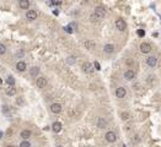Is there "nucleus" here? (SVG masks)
Here are the masks:
<instances>
[{
    "label": "nucleus",
    "mask_w": 161,
    "mask_h": 147,
    "mask_svg": "<svg viewBox=\"0 0 161 147\" xmlns=\"http://www.w3.org/2000/svg\"><path fill=\"white\" fill-rule=\"evenodd\" d=\"M114 25H116V28L118 31H121V32H123L127 28V23H126V21L123 18H117L116 22H114Z\"/></svg>",
    "instance_id": "f257e3e1"
},
{
    "label": "nucleus",
    "mask_w": 161,
    "mask_h": 147,
    "mask_svg": "<svg viewBox=\"0 0 161 147\" xmlns=\"http://www.w3.org/2000/svg\"><path fill=\"white\" fill-rule=\"evenodd\" d=\"M151 50H153V47H151L150 43L144 42V43L140 44V52H141V53H144V54H149Z\"/></svg>",
    "instance_id": "f03ea898"
},
{
    "label": "nucleus",
    "mask_w": 161,
    "mask_h": 147,
    "mask_svg": "<svg viewBox=\"0 0 161 147\" xmlns=\"http://www.w3.org/2000/svg\"><path fill=\"white\" fill-rule=\"evenodd\" d=\"M47 83H48V81H47V78H46L44 76H39V77L36 80V86H37L38 88H44V87L47 86Z\"/></svg>",
    "instance_id": "7ed1b4c3"
},
{
    "label": "nucleus",
    "mask_w": 161,
    "mask_h": 147,
    "mask_svg": "<svg viewBox=\"0 0 161 147\" xmlns=\"http://www.w3.org/2000/svg\"><path fill=\"white\" fill-rule=\"evenodd\" d=\"M82 71L86 74H92L95 71V69H94V65L91 64V63H89V61H85L84 64H82Z\"/></svg>",
    "instance_id": "20e7f679"
},
{
    "label": "nucleus",
    "mask_w": 161,
    "mask_h": 147,
    "mask_svg": "<svg viewBox=\"0 0 161 147\" xmlns=\"http://www.w3.org/2000/svg\"><path fill=\"white\" fill-rule=\"evenodd\" d=\"M105 139L107 140V142L112 144V142H114V141L117 140V135H116L114 131H108V132L105 135Z\"/></svg>",
    "instance_id": "39448f33"
},
{
    "label": "nucleus",
    "mask_w": 161,
    "mask_h": 147,
    "mask_svg": "<svg viewBox=\"0 0 161 147\" xmlns=\"http://www.w3.org/2000/svg\"><path fill=\"white\" fill-rule=\"evenodd\" d=\"M94 14L97 15L101 20H103V17L106 16V10L103 7H101V6H97L96 9H95V11H94Z\"/></svg>",
    "instance_id": "423d86ee"
},
{
    "label": "nucleus",
    "mask_w": 161,
    "mask_h": 147,
    "mask_svg": "<svg viewBox=\"0 0 161 147\" xmlns=\"http://www.w3.org/2000/svg\"><path fill=\"white\" fill-rule=\"evenodd\" d=\"M126 94H127V90H126L124 87H118V88L116 90V96H117V98H124Z\"/></svg>",
    "instance_id": "0eeeda50"
},
{
    "label": "nucleus",
    "mask_w": 161,
    "mask_h": 147,
    "mask_svg": "<svg viewBox=\"0 0 161 147\" xmlns=\"http://www.w3.org/2000/svg\"><path fill=\"white\" fill-rule=\"evenodd\" d=\"M26 18H27L28 21H34V20L37 18V12H36L34 10H27V12H26Z\"/></svg>",
    "instance_id": "6e6552de"
},
{
    "label": "nucleus",
    "mask_w": 161,
    "mask_h": 147,
    "mask_svg": "<svg viewBox=\"0 0 161 147\" xmlns=\"http://www.w3.org/2000/svg\"><path fill=\"white\" fill-rule=\"evenodd\" d=\"M84 47H85L86 49H89V50H94V49L96 48V44H95V42H94V40L87 39V40H85V42H84Z\"/></svg>",
    "instance_id": "1a4fd4ad"
},
{
    "label": "nucleus",
    "mask_w": 161,
    "mask_h": 147,
    "mask_svg": "<svg viewBox=\"0 0 161 147\" xmlns=\"http://www.w3.org/2000/svg\"><path fill=\"white\" fill-rule=\"evenodd\" d=\"M51 111L54 113V114H59V113L62 111V106H60L59 103H53V104L51 106Z\"/></svg>",
    "instance_id": "9d476101"
},
{
    "label": "nucleus",
    "mask_w": 161,
    "mask_h": 147,
    "mask_svg": "<svg viewBox=\"0 0 161 147\" xmlns=\"http://www.w3.org/2000/svg\"><path fill=\"white\" fill-rule=\"evenodd\" d=\"M146 64H148L150 68H154V66L158 64V59H156L155 56H149V58L146 59Z\"/></svg>",
    "instance_id": "9b49d317"
},
{
    "label": "nucleus",
    "mask_w": 161,
    "mask_h": 147,
    "mask_svg": "<svg viewBox=\"0 0 161 147\" xmlns=\"http://www.w3.org/2000/svg\"><path fill=\"white\" fill-rule=\"evenodd\" d=\"M134 77H135V73H134L133 70H130V69L124 73V78H126V80H129V81H130V80H133Z\"/></svg>",
    "instance_id": "f8f14e48"
},
{
    "label": "nucleus",
    "mask_w": 161,
    "mask_h": 147,
    "mask_svg": "<svg viewBox=\"0 0 161 147\" xmlns=\"http://www.w3.org/2000/svg\"><path fill=\"white\" fill-rule=\"evenodd\" d=\"M97 126L100 129H105L107 126V120L105 118H98V121H97Z\"/></svg>",
    "instance_id": "ddd939ff"
},
{
    "label": "nucleus",
    "mask_w": 161,
    "mask_h": 147,
    "mask_svg": "<svg viewBox=\"0 0 161 147\" xmlns=\"http://www.w3.org/2000/svg\"><path fill=\"white\" fill-rule=\"evenodd\" d=\"M103 50H105V53L111 54V53L114 52V45H113V44H106V45L103 47Z\"/></svg>",
    "instance_id": "4468645a"
},
{
    "label": "nucleus",
    "mask_w": 161,
    "mask_h": 147,
    "mask_svg": "<svg viewBox=\"0 0 161 147\" xmlns=\"http://www.w3.org/2000/svg\"><path fill=\"white\" fill-rule=\"evenodd\" d=\"M16 69L19 70V71H25L26 70V63L25 61H19L17 64H16Z\"/></svg>",
    "instance_id": "2eb2a0df"
},
{
    "label": "nucleus",
    "mask_w": 161,
    "mask_h": 147,
    "mask_svg": "<svg viewBox=\"0 0 161 147\" xmlns=\"http://www.w3.org/2000/svg\"><path fill=\"white\" fill-rule=\"evenodd\" d=\"M52 129H53V131H54V132H59V131L62 130V124H60L59 121H55V123H53Z\"/></svg>",
    "instance_id": "dca6fc26"
},
{
    "label": "nucleus",
    "mask_w": 161,
    "mask_h": 147,
    "mask_svg": "<svg viewBox=\"0 0 161 147\" xmlns=\"http://www.w3.org/2000/svg\"><path fill=\"white\" fill-rule=\"evenodd\" d=\"M5 93H6L7 96H10V97H11V96H15V94H16V88H15L14 86H10L9 88H6V92H5Z\"/></svg>",
    "instance_id": "f3484780"
},
{
    "label": "nucleus",
    "mask_w": 161,
    "mask_h": 147,
    "mask_svg": "<svg viewBox=\"0 0 161 147\" xmlns=\"http://www.w3.org/2000/svg\"><path fill=\"white\" fill-rule=\"evenodd\" d=\"M38 74H39V69H38L37 66H33V68L30 69V75H31L32 77H37Z\"/></svg>",
    "instance_id": "a211bd4d"
},
{
    "label": "nucleus",
    "mask_w": 161,
    "mask_h": 147,
    "mask_svg": "<svg viewBox=\"0 0 161 147\" xmlns=\"http://www.w3.org/2000/svg\"><path fill=\"white\" fill-rule=\"evenodd\" d=\"M21 137L25 139V140H27L28 137H31V131L30 130H22L21 131Z\"/></svg>",
    "instance_id": "6ab92c4d"
},
{
    "label": "nucleus",
    "mask_w": 161,
    "mask_h": 147,
    "mask_svg": "<svg viewBox=\"0 0 161 147\" xmlns=\"http://www.w3.org/2000/svg\"><path fill=\"white\" fill-rule=\"evenodd\" d=\"M20 7L21 9H28L30 7V1L28 0H21L20 1Z\"/></svg>",
    "instance_id": "aec40b11"
},
{
    "label": "nucleus",
    "mask_w": 161,
    "mask_h": 147,
    "mask_svg": "<svg viewBox=\"0 0 161 147\" xmlns=\"http://www.w3.org/2000/svg\"><path fill=\"white\" fill-rule=\"evenodd\" d=\"M90 21L95 23V22H100V21H101V18H100V17L97 16V15H95V14L92 12V14L90 15Z\"/></svg>",
    "instance_id": "412c9836"
},
{
    "label": "nucleus",
    "mask_w": 161,
    "mask_h": 147,
    "mask_svg": "<svg viewBox=\"0 0 161 147\" xmlns=\"http://www.w3.org/2000/svg\"><path fill=\"white\" fill-rule=\"evenodd\" d=\"M15 110L11 109V107H9V106H4L2 107V113L4 114H7V113H14Z\"/></svg>",
    "instance_id": "4be33fe9"
},
{
    "label": "nucleus",
    "mask_w": 161,
    "mask_h": 147,
    "mask_svg": "<svg viewBox=\"0 0 161 147\" xmlns=\"http://www.w3.org/2000/svg\"><path fill=\"white\" fill-rule=\"evenodd\" d=\"M6 82H7L9 86H14V85H15V78H14L12 76H9V77L6 78Z\"/></svg>",
    "instance_id": "5701e85b"
},
{
    "label": "nucleus",
    "mask_w": 161,
    "mask_h": 147,
    "mask_svg": "<svg viewBox=\"0 0 161 147\" xmlns=\"http://www.w3.org/2000/svg\"><path fill=\"white\" fill-rule=\"evenodd\" d=\"M121 116H122V119H123V120H127V119H129V116H130V115H129L128 111H123V113L121 114Z\"/></svg>",
    "instance_id": "b1692460"
},
{
    "label": "nucleus",
    "mask_w": 161,
    "mask_h": 147,
    "mask_svg": "<svg viewBox=\"0 0 161 147\" xmlns=\"http://www.w3.org/2000/svg\"><path fill=\"white\" fill-rule=\"evenodd\" d=\"M5 53H6V47L0 43V55H2V54H5Z\"/></svg>",
    "instance_id": "393cba45"
},
{
    "label": "nucleus",
    "mask_w": 161,
    "mask_h": 147,
    "mask_svg": "<svg viewBox=\"0 0 161 147\" xmlns=\"http://www.w3.org/2000/svg\"><path fill=\"white\" fill-rule=\"evenodd\" d=\"M66 63L70 64V65H73V64L75 63V58H74V56H69V58L66 59Z\"/></svg>",
    "instance_id": "a878e982"
},
{
    "label": "nucleus",
    "mask_w": 161,
    "mask_h": 147,
    "mask_svg": "<svg viewBox=\"0 0 161 147\" xmlns=\"http://www.w3.org/2000/svg\"><path fill=\"white\" fill-rule=\"evenodd\" d=\"M20 147H31V144H30L28 141H22V142L20 144Z\"/></svg>",
    "instance_id": "bb28decb"
},
{
    "label": "nucleus",
    "mask_w": 161,
    "mask_h": 147,
    "mask_svg": "<svg viewBox=\"0 0 161 147\" xmlns=\"http://www.w3.org/2000/svg\"><path fill=\"white\" fill-rule=\"evenodd\" d=\"M133 90H135L138 93H141V91H140V83H135L134 87H133Z\"/></svg>",
    "instance_id": "cd10ccee"
},
{
    "label": "nucleus",
    "mask_w": 161,
    "mask_h": 147,
    "mask_svg": "<svg viewBox=\"0 0 161 147\" xmlns=\"http://www.w3.org/2000/svg\"><path fill=\"white\" fill-rule=\"evenodd\" d=\"M134 137H135V139H132V142H133V144H138V142L140 141V137H139L138 135H136V136H134Z\"/></svg>",
    "instance_id": "c85d7f7f"
},
{
    "label": "nucleus",
    "mask_w": 161,
    "mask_h": 147,
    "mask_svg": "<svg viewBox=\"0 0 161 147\" xmlns=\"http://www.w3.org/2000/svg\"><path fill=\"white\" fill-rule=\"evenodd\" d=\"M94 68H95L96 70H101V65H100L98 61H95V63H94Z\"/></svg>",
    "instance_id": "c756f323"
},
{
    "label": "nucleus",
    "mask_w": 161,
    "mask_h": 147,
    "mask_svg": "<svg viewBox=\"0 0 161 147\" xmlns=\"http://www.w3.org/2000/svg\"><path fill=\"white\" fill-rule=\"evenodd\" d=\"M138 36H139V37H144V36H145L144 30H138Z\"/></svg>",
    "instance_id": "7c9ffc66"
},
{
    "label": "nucleus",
    "mask_w": 161,
    "mask_h": 147,
    "mask_svg": "<svg viewBox=\"0 0 161 147\" xmlns=\"http://www.w3.org/2000/svg\"><path fill=\"white\" fill-rule=\"evenodd\" d=\"M65 31H66L68 33H73V30H71V26H66V27H65Z\"/></svg>",
    "instance_id": "2f4dec72"
},
{
    "label": "nucleus",
    "mask_w": 161,
    "mask_h": 147,
    "mask_svg": "<svg viewBox=\"0 0 161 147\" xmlns=\"http://www.w3.org/2000/svg\"><path fill=\"white\" fill-rule=\"evenodd\" d=\"M16 102H17V104H21V103H22V98L20 97V98H19V99H17Z\"/></svg>",
    "instance_id": "473e14b6"
},
{
    "label": "nucleus",
    "mask_w": 161,
    "mask_h": 147,
    "mask_svg": "<svg viewBox=\"0 0 161 147\" xmlns=\"http://www.w3.org/2000/svg\"><path fill=\"white\" fill-rule=\"evenodd\" d=\"M17 56H24V52H19V53H17Z\"/></svg>",
    "instance_id": "72a5a7b5"
},
{
    "label": "nucleus",
    "mask_w": 161,
    "mask_h": 147,
    "mask_svg": "<svg viewBox=\"0 0 161 147\" xmlns=\"http://www.w3.org/2000/svg\"><path fill=\"white\" fill-rule=\"evenodd\" d=\"M1 83H2V80H1V78H0V85H1Z\"/></svg>",
    "instance_id": "f704fd0d"
},
{
    "label": "nucleus",
    "mask_w": 161,
    "mask_h": 147,
    "mask_svg": "<svg viewBox=\"0 0 161 147\" xmlns=\"http://www.w3.org/2000/svg\"><path fill=\"white\" fill-rule=\"evenodd\" d=\"M7 147H15V146H12V145H11V146H7Z\"/></svg>",
    "instance_id": "c9c22d12"
},
{
    "label": "nucleus",
    "mask_w": 161,
    "mask_h": 147,
    "mask_svg": "<svg viewBox=\"0 0 161 147\" xmlns=\"http://www.w3.org/2000/svg\"><path fill=\"white\" fill-rule=\"evenodd\" d=\"M57 147H63V146H57Z\"/></svg>",
    "instance_id": "e433bc0d"
}]
</instances>
